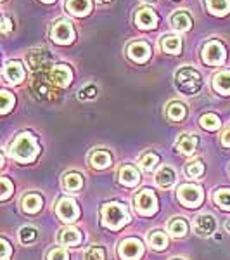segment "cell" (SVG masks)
Instances as JSON below:
<instances>
[{"mask_svg": "<svg viewBox=\"0 0 230 260\" xmlns=\"http://www.w3.org/2000/svg\"><path fill=\"white\" fill-rule=\"evenodd\" d=\"M185 106L182 103H171L168 106V118L173 120V121H180L185 118Z\"/></svg>", "mask_w": 230, "mask_h": 260, "instance_id": "obj_30", "label": "cell"}, {"mask_svg": "<svg viewBox=\"0 0 230 260\" xmlns=\"http://www.w3.org/2000/svg\"><path fill=\"white\" fill-rule=\"evenodd\" d=\"M107 2H111V0H97V4H107Z\"/></svg>", "mask_w": 230, "mask_h": 260, "instance_id": "obj_44", "label": "cell"}, {"mask_svg": "<svg viewBox=\"0 0 230 260\" xmlns=\"http://www.w3.org/2000/svg\"><path fill=\"white\" fill-rule=\"evenodd\" d=\"M199 123H201V127H203L204 130H218L221 121H220L218 116L215 115V113H208V115L201 116Z\"/></svg>", "mask_w": 230, "mask_h": 260, "instance_id": "obj_28", "label": "cell"}, {"mask_svg": "<svg viewBox=\"0 0 230 260\" xmlns=\"http://www.w3.org/2000/svg\"><path fill=\"white\" fill-rule=\"evenodd\" d=\"M83 186V179L80 174H66L64 175V187L68 191H78Z\"/></svg>", "mask_w": 230, "mask_h": 260, "instance_id": "obj_32", "label": "cell"}, {"mask_svg": "<svg viewBox=\"0 0 230 260\" xmlns=\"http://www.w3.org/2000/svg\"><path fill=\"white\" fill-rule=\"evenodd\" d=\"M90 163L94 169L97 170H102V169H107L111 165L112 160H111V154L107 151H94L90 154Z\"/></svg>", "mask_w": 230, "mask_h": 260, "instance_id": "obj_21", "label": "cell"}, {"mask_svg": "<svg viewBox=\"0 0 230 260\" xmlns=\"http://www.w3.org/2000/svg\"><path fill=\"white\" fill-rule=\"evenodd\" d=\"M11 28H12L11 19H9V18H4V26H2V31H4V33H9V31H11Z\"/></svg>", "mask_w": 230, "mask_h": 260, "instance_id": "obj_43", "label": "cell"}, {"mask_svg": "<svg viewBox=\"0 0 230 260\" xmlns=\"http://www.w3.org/2000/svg\"><path fill=\"white\" fill-rule=\"evenodd\" d=\"M145 2H152V0H145Z\"/></svg>", "mask_w": 230, "mask_h": 260, "instance_id": "obj_46", "label": "cell"}, {"mask_svg": "<svg viewBox=\"0 0 230 260\" xmlns=\"http://www.w3.org/2000/svg\"><path fill=\"white\" fill-rule=\"evenodd\" d=\"M135 23H137V26L142 28V30H150V28L158 26V16L152 9L144 7V9H139V12H137Z\"/></svg>", "mask_w": 230, "mask_h": 260, "instance_id": "obj_12", "label": "cell"}, {"mask_svg": "<svg viewBox=\"0 0 230 260\" xmlns=\"http://www.w3.org/2000/svg\"><path fill=\"white\" fill-rule=\"evenodd\" d=\"M47 260H69V258H68V253H66V250L54 248V250L49 251Z\"/></svg>", "mask_w": 230, "mask_h": 260, "instance_id": "obj_39", "label": "cell"}, {"mask_svg": "<svg viewBox=\"0 0 230 260\" xmlns=\"http://www.w3.org/2000/svg\"><path fill=\"white\" fill-rule=\"evenodd\" d=\"M59 243H62V245H80L82 243V234L78 229L74 228H64L59 231Z\"/></svg>", "mask_w": 230, "mask_h": 260, "instance_id": "obj_19", "label": "cell"}, {"mask_svg": "<svg viewBox=\"0 0 230 260\" xmlns=\"http://www.w3.org/2000/svg\"><path fill=\"white\" fill-rule=\"evenodd\" d=\"M66 9H68L71 14L82 18V16H87L92 11V2L90 0H68V2H66Z\"/></svg>", "mask_w": 230, "mask_h": 260, "instance_id": "obj_16", "label": "cell"}, {"mask_svg": "<svg viewBox=\"0 0 230 260\" xmlns=\"http://www.w3.org/2000/svg\"><path fill=\"white\" fill-rule=\"evenodd\" d=\"M160 163V158H158V154H154V153H147L145 156H142V160H140V167L144 169L145 172H150L154 169V167Z\"/></svg>", "mask_w": 230, "mask_h": 260, "instance_id": "obj_33", "label": "cell"}, {"mask_svg": "<svg viewBox=\"0 0 230 260\" xmlns=\"http://www.w3.org/2000/svg\"><path fill=\"white\" fill-rule=\"evenodd\" d=\"M104 258H106V255H104V250L100 246H92L85 253V260H104Z\"/></svg>", "mask_w": 230, "mask_h": 260, "instance_id": "obj_37", "label": "cell"}, {"mask_svg": "<svg viewBox=\"0 0 230 260\" xmlns=\"http://www.w3.org/2000/svg\"><path fill=\"white\" fill-rule=\"evenodd\" d=\"M39 144L36 139L31 136L30 132H23L19 134L14 139V142L11 144V156L14 160H18L19 163H30L36 158L39 154Z\"/></svg>", "mask_w": 230, "mask_h": 260, "instance_id": "obj_1", "label": "cell"}, {"mask_svg": "<svg viewBox=\"0 0 230 260\" xmlns=\"http://www.w3.org/2000/svg\"><path fill=\"white\" fill-rule=\"evenodd\" d=\"M57 215H59L61 220L64 222H74L80 215V208H78L76 201L71 200V198H62L59 203H57Z\"/></svg>", "mask_w": 230, "mask_h": 260, "instance_id": "obj_9", "label": "cell"}, {"mask_svg": "<svg viewBox=\"0 0 230 260\" xmlns=\"http://www.w3.org/2000/svg\"><path fill=\"white\" fill-rule=\"evenodd\" d=\"M0 248H2V257H0V260H9L11 257V245L7 240H0Z\"/></svg>", "mask_w": 230, "mask_h": 260, "instance_id": "obj_41", "label": "cell"}, {"mask_svg": "<svg viewBox=\"0 0 230 260\" xmlns=\"http://www.w3.org/2000/svg\"><path fill=\"white\" fill-rule=\"evenodd\" d=\"M42 2H45V4H52V2H56V0H42Z\"/></svg>", "mask_w": 230, "mask_h": 260, "instance_id": "obj_45", "label": "cell"}, {"mask_svg": "<svg viewBox=\"0 0 230 260\" xmlns=\"http://www.w3.org/2000/svg\"><path fill=\"white\" fill-rule=\"evenodd\" d=\"M168 231H170L171 236H175V238L185 236L187 234V222L183 219H173L168 224Z\"/></svg>", "mask_w": 230, "mask_h": 260, "instance_id": "obj_29", "label": "cell"}, {"mask_svg": "<svg viewBox=\"0 0 230 260\" xmlns=\"http://www.w3.org/2000/svg\"><path fill=\"white\" fill-rule=\"evenodd\" d=\"M213 200L221 210H230V189H218L213 194Z\"/></svg>", "mask_w": 230, "mask_h": 260, "instance_id": "obj_31", "label": "cell"}, {"mask_svg": "<svg viewBox=\"0 0 230 260\" xmlns=\"http://www.w3.org/2000/svg\"><path fill=\"white\" fill-rule=\"evenodd\" d=\"M161 47L165 52H170V54H178L182 50V40L178 37H163L161 40Z\"/></svg>", "mask_w": 230, "mask_h": 260, "instance_id": "obj_27", "label": "cell"}, {"mask_svg": "<svg viewBox=\"0 0 230 260\" xmlns=\"http://www.w3.org/2000/svg\"><path fill=\"white\" fill-rule=\"evenodd\" d=\"M71 80H73V73H71V70L66 64H57L50 70V83L52 85L64 89V87L69 85Z\"/></svg>", "mask_w": 230, "mask_h": 260, "instance_id": "obj_10", "label": "cell"}, {"mask_svg": "<svg viewBox=\"0 0 230 260\" xmlns=\"http://www.w3.org/2000/svg\"><path fill=\"white\" fill-rule=\"evenodd\" d=\"M139 180H140L139 172L133 169L132 165L121 167V170H120V182L123 184V186L132 187V186H135V184L139 182Z\"/></svg>", "mask_w": 230, "mask_h": 260, "instance_id": "obj_18", "label": "cell"}, {"mask_svg": "<svg viewBox=\"0 0 230 260\" xmlns=\"http://www.w3.org/2000/svg\"><path fill=\"white\" fill-rule=\"evenodd\" d=\"M208 11L215 16H227L230 12V0H206Z\"/></svg>", "mask_w": 230, "mask_h": 260, "instance_id": "obj_24", "label": "cell"}, {"mask_svg": "<svg viewBox=\"0 0 230 260\" xmlns=\"http://www.w3.org/2000/svg\"><path fill=\"white\" fill-rule=\"evenodd\" d=\"M128 57L135 62H145L150 57V45L147 42H133L128 47Z\"/></svg>", "mask_w": 230, "mask_h": 260, "instance_id": "obj_11", "label": "cell"}, {"mask_svg": "<svg viewBox=\"0 0 230 260\" xmlns=\"http://www.w3.org/2000/svg\"><path fill=\"white\" fill-rule=\"evenodd\" d=\"M118 253L123 260H137L144 253V245L137 238H127V240L120 243Z\"/></svg>", "mask_w": 230, "mask_h": 260, "instance_id": "obj_7", "label": "cell"}, {"mask_svg": "<svg viewBox=\"0 0 230 260\" xmlns=\"http://www.w3.org/2000/svg\"><path fill=\"white\" fill-rule=\"evenodd\" d=\"M175 177H177V175H175V170L171 169V167H163L156 174V182H158V186H161V187H170V186H173Z\"/></svg>", "mask_w": 230, "mask_h": 260, "instance_id": "obj_22", "label": "cell"}, {"mask_svg": "<svg viewBox=\"0 0 230 260\" xmlns=\"http://www.w3.org/2000/svg\"><path fill=\"white\" fill-rule=\"evenodd\" d=\"M135 210L137 213L144 217H149L152 213L158 212V198L154 196V192H150L149 189L140 191L135 196Z\"/></svg>", "mask_w": 230, "mask_h": 260, "instance_id": "obj_5", "label": "cell"}, {"mask_svg": "<svg viewBox=\"0 0 230 260\" xmlns=\"http://www.w3.org/2000/svg\"><path fill=\"white\" fill-rule=\"evenodd\" d=\"M213 89H215L218 94H230V71H220V73L215 75L213 78Z\"/></svg>", "mask_w": 230, "mask_h": 260, "instance_id": "obj_17", "label": "cell"}, {"mask_svg": "<svg viewBox=\"0 0 230 260\" xmlns=\"http://www.w3.org/2000/svg\"><path fill=\"white\" fill-rule=\"evenodd\" d=\"M171 24H173L175 30L187 31V30H190V26H192V19H190V16L187 14V12L177 11L173 16H171Z\"/></svg>", "mask_w": 230, "mask_h": 260, "instance_id": "obj_20", "label": "cell"}, {"mask_svg": "<svg viewBox=\"0 0 230 260\" xmlns=\"http://www.w3.org/2000/svg\"><path fill=\"white\" fill-rule=\"evenodd\" d=\"M225 47L220 44L218 40L208 42L203 47V61L208 64H221L225 61Z\"/></svg>", "mask_w": 230, "mask_h": 260, "instance_id": "obj_8", "label": "cell"}, {"mask_svg": "<svg viewBox=\"0 0 230 260\" xmlns=\"http://www.w3.org/2000/svg\"><path fill=\"white\" fill-rule=\"evenodd\" d=\"M221 142H223V146H227L230 148V127L223 130V134H221Z\"/></svg>", "mask_w": 230, "mask_h": 260, "instance_id": "obj_42", "label": "cell"}, {"mask_svg": "<svg viewBox=\"0 0 230 260\" xmlns=\"http://www.w3.org/2000/svg\"><path fill=\"white\" fill-rule=\"evenodd\" d=\"M215 229H216V222L211 215H208V213L199 215L194 222V231L199 236H210L211 233H215Z\"/></svg>", "mask_w": 230, "mask_h": 260, "instance_id": "obj_13", "label": "cell"}, {"mask_svg": "<svg viewBox=\"0 0 230 260\" xmlns=\"http://www.w3.org/2000/svg\"><path fill=\"white\" fill-rule=\"evenodd\" d=\"M196 146H198V137L189 136V134H185V136H182L180 139L177 141V151H180V153H183V154H190V153H194Z\"/></svg>", "mask_w": 230, "mask_h": 260, "instance_id": "obj_25", "label": "cell"}, {"mask_svg": "<svg viewBox=\"0 0 230 260\" xmlns=\"http://www.w3.org/2000/svg\"><path fill=\"white\" fill-rule=\"evenodd\" d=\"M4 75L11 83H21L24 80V68L19 61H11L7 62L6 70H4Z\"/></svg>", "mask_w": 230, "mask_h": 260, "instance_id": "obj_15", "label": "cell"}, {"mask_svg": "<svg viewBox=\"0 0 230 260\" xmlns=\"http://www.w3.org/2000/svg\"><path fill=\"white\" fill-rule=\"evenodd\" d=\"M97 95V87L89 85L80 92V99H94Z\"/></svg>", "mask_w": 230, "mask_h": 260, "instance_id": "obj_40", "label": "cell"}, {"mask_svg": "<svg viewBox=\"0 0 230 260\" xmlns=\"http://www.w3.org/2000/svg\"><path fill=\"white\" fill-rule=\"evenodd\" d=\"M147 241L150 245V248L154 250H165L168 246V236H166L163 231H154V233H149Z\"/></svg>", "mask_w": 230, "mask_h": 260, "instance_id": "obj_26", "label": "cell"}, {"mask_svg": "<svg viewBox=\"0 0 230 260\" xmlns=\"http://www.w3.org/2000/svg\"><path fill=\"white\" fill-rule=\"evenodd\" d=\"M42 205H44V200L39 194H26L23 198V210L26 213H36L40 212Z\"/></svg>", "mask_w": 230, "mask_h": 260, "instance_id": "obj_23", "label": "cell"}, {"mask_svg": "<svg viewBox=\"0 0 230 260\" xmlns=\"http://www.w3.org/2000/svg\"><path fill=\"white\" fill-rule=\"evenodd\" d=\"M49 59L50 57H49L47 50H33L30 56H28V64H30V68L35 71V73H39V71H45Z\"/></svg>", "mask_w": 230, "mask_h": 260, "instance_id": "obj_14", "label": "cell"}, {"mask_svg": "<svg viewBox=\"0 0 230 260\" xmlns=\"http://www.w3.org/2000/svg\"><path fill=\"white\" fill-rule=\"evenodd\" d=\"M177 196L180 200V203H183L185 207L196 208L203 203V189L199 186H194V184H182L177 191Z\"/></svg>", "mask_w": 230, "mask_h": 260, "instance_id": "obj_4", "label": "cell"}, {"mask_svg": "<svg viewBox=\"0 0 230 260\" xmlns=\"http://www.w3.org/2000/svg\"><path fill=\"white\" fill-rule=\"evenodd\" d=\"M185 172H187V175L192 177V179H194V177H201V175H203V172H204V165L201 161H192V163L187 165Z\"/></svg>", "mask_w": 230, "mask_h": 260, "instance_id": "obj_36", "label": "cell"}, {"mask_svg": "<svg viewBox=\"0 0 230 260\" xmlns=\"http://www.w3.org/2000/svg\"><path fill=\"white\" fill-rule=\"evenodd\" d=\"M0 98H2L0 113H2V115H6V113L9 111L12 106H14V95H12L11 92H7V90H2V92H0Z\"/></svg>", "mask_w": 230, "mask_h": 260, "instance_id": "obj_34", "label": "cell"}, {"mask_svg": "<svg viewBox=\"0 0 230 260\" xmlns=\"http://www.w3.org/2000/svg\"><path fill=\"white\" fill-rule=\"evenodd\" d=\"M102 222L109 229H121L125 224L130 222V215L121 203L111 201V203H106L102 207Z\"/></svg>", "mask_w": 230, "mask_h": 260, "instance_id": "obj_2", "label": "cell"}, {"mask_svg": "<svg viewBox=\"0 0 230 260\" xmlns=\"http://www.w3.org/2000/svg\"><path fill=\"white\" fill-rule=\"evenodd\" d=\"M175 83H177V89L183 92L187 95L198 94L203 87V78L201 73L194 68H182L180 71H177L175 75Z\"/></svg>", "mask_w": 230, "mask_h": 260, "instance_id": "obj_3", "label": "cell"}, {"mask_svg": "<svg viewBox=\"0 0 230 260\" xmlns=\"http://www.w3.org/2000/svg\"><path fill=\"white\" fill-rule=\"evenodd\" d=\"M0 184H2V192H0V200H7L12 194V189H14V186H12L11 180L6 179V177L0 179Z\"/></svg>", "mask_w": 230, "mask_h": 260, "instance_id": "obj_38", "label": "cell"}, {"mask_svg": "<svg viewBox=\"0 0 230 260\" xmlns=\"http://www.w3.org/2000/svg\"><path fill=\"white\" fill-rule=\"evenodd\" d=\"M19 240H21V243L35 241L36 240V229L31 228V225H24V228L19 231Z\"/></svg>", "mask_w": 230, "mask_h": 260, "instance_id": "obj_35", "label": "cell"}, {"mask_svg": "<svg viewBox=\"0 0 230 260\" xmlns=\"http://www.w3.org/2000/svg\"><path fill=\"white\" fill-rule=\"evenodd\" d=\"M50 35H52V40L56 42V44L68 45V44H71V42L74 40V30H73V24H71L69 21H66V19L57 21V23H54V26H52V31H50Z\"/></svg>", "mask_w": 230, "mask_h": 260, "instance_id": "obj_6", "label": "cell"}]
</instances>
